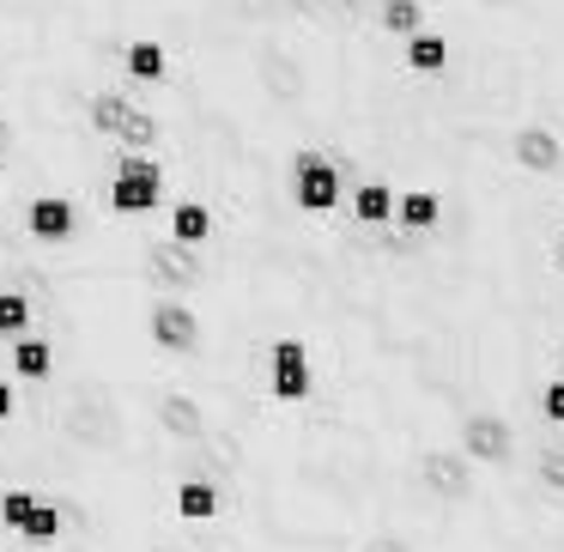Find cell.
Segmentation results:
<instances>
[{"mask_svg": "<svg viewBox=\"0 0 564 552\" xmlns=\"http://www.w3.org/2000/svg\"><path fill=\"white\" fill-rule=\"evenodd\" d=\"M159 195H164V176H159V164L152 159H122V171H116V183H110V207L116 213H152L159 207Z\"/></svg>", "mask_w": 564, "mask_h": 552, "instance_id": "cell-1", "label": "cell"}, {"mask_svg": "<svg viewBox=\"0 0 564 552\" xmlns=\"http://www.w3.org/2000/svg\"><path fill=\"white\" fill-rule=\"evenodd\" d=\"M292 195L304 213H328L334 201H340V171H334L328 159H316V152H304L292 171Z\"/></svg>", "mask_w": 564, "mask_h": 552, "instance_id": "cell-2", "label": "cell"}, {"mask_svg": "<svg viewBox=\"0 0 564 552\" xmlns=\"http://www.w3.org/2000/svg\"><path fill=\"white\" fill-rule=\"evenodd\" d=\"M273 394H280V401H304L310 394V358L297 340L273 346Z\"/></svg>", "mask_w": 564, "mask_h": 552, "instance_id": "cell-3", "label": "cell"}, {"mask_svg": "<svg viewBox=\"0 0 564 552\" xmlns=\"http://www.w3.org/2000/svg\"><path fill=\"white\" fill-rule=\"evenodd\" d=\"M25 225H31L37 243H62V237H74V207H67L62 195H43V201H31Z\"/></svg>", "mask_w": 564, "mask_h": 552, "instance_id": "cell-4", "label": "cell"}, {"mask_svg": "<svg viewBox=\"0 0 564 552\" xmlns=\"http://www.w3.org/2000/svg\"><path fill=\"white\" fill-rule=\"evenodd\" d=\"M91 122H98L104 134H128V140H152V134H159L147 116L128 110V104H116V98H91Z\"/></svg>", "mask_w": 564, "mask_h": 552, "instance_id": "cell-5", "label": "cell"}, {"mask_svg": "<svg viewBox=\"0 0 564 552\" xmlns=\"http://www.w3.org/2000/svg\"><path fill=\"white\" fill-rule=\"evenodd\" d=\"M406 67H413V74H443V67H449V43H443L437 31H413V43H406Z\"/></svg>", "mask_w": 564, "mask_h": 552, "instance_id": "cell-6", "label": "cell"}, {"mask_svg": "<svg viewBox=\"0 0 564 552\" xmlns=\"http://www.w3.org/2000/svg\"><path fill=\"white\" fill-rule=\"evenodd\" d=\"M152 334H159V346H188L195 340V316L183 304H159L152 310Z\"/></svg>", "mask_w": 564, "mask_h": 552, "instance_id": "cell-7", "label": "cell"}, {"mask_svg": "<svg viewBox=\"0 0 564 552\" xmlns=\"http://www.w3.org/2000/svg\"><path fill=\"white\" fill-rule=\"evenodd\" d=\"M352 213H358L365 225H389V219H394V188H389V183H365V188L352 195Z\"/></svg>", "mask_w": 564, "mask_h": 552, "instance_id": "cell-8", "label": "cell"}, {"mask_svg": "<svg viewBox=\"0 0 564 552\" xmlns=\"http://www.w3.org/2000/svg\"><path fill=\"white\" fill-rule=\"evenodd\" d=\"M213 510H219V491L213 486H200V479H183V486H176V516H183V522H207Z\"/></svg>", "mask_w": 564, "mask_h": 552, "instance_id": "cell-9", "label": "cell"}, {"mask_svg": "<svg viewBox=\"0 0 564 552\" xmlns=\"http://www.w3.org/2000/svg\"><path fill=\"white\" fill-rule=\"evenodd\" d=\"M437 195H425V188H413V195H401L394 201V219L406 225V231H431V225H437Z\"/></svg>", "mask_w": 564, "mask_h": 552, "instance_id": "cell-10", "label": "cell"}, {"mask_svg": "<svg viewBox=\"0 0 564 552\" xmlns=\"http://www.w3.org/2000/svg\"><path fill=\"white\" fill-rule=\"evenodd\" d=\"M207 231H213V213L200 207V201H183V207L171 213V237H176V243H207Z\"/></svg>", "mask_w": 564, "mask_h": 552, "instance_id": "cell-11", "label": "cell"}, {"mask_svg": "<svg viewBox=\"0 0 564 552\" xmlns=\"http://www.w3.org/2000/svg\"><path fill=\"white\" fill-rule=\"evenodd\" d=\"M13 370H19L25 382H43V377L55 370V353H50V340H19V346H13Z\"/></svg>", "mask_w": 564, "mask_h": 552, "instance_id": "cell-12", "label": "cell"}, {"mask_svg": "<svg viewBox=\"0 0 564 552\" xmlns=\"http://www.w3.org/2000/svg\"><path fill=\"white\" fill-rule=\"evenodd\" d=\"M516 159H522L528 171H552V164H558V140L540 134V128H528V134L516 140Z\"/></svg>", "mask_w": 564, "mask_h": 552, "instance_id": "cell-13", "label": "cell"}, {"mask_svg": "<svg viewBox=\"0 0 564 552\" xmlns=\"http://www.w3.org/2000/svg\"><path fill=\"white\" fill-rule=\"evenodd\" d=\"M19 534H31V540H55V534H62V504H31V516H25V522H19Z\"/></svg>", "mask_w": 564, "mask_h": 552, "instance_id": "cell-14", "label": "cell"}, {"mask_svg": "<svg viewBox=\"0 0 564 552\" xmlns=\"http://www.w3.org/2000/svg\"><path fill=\"white\" fill-rule=\"evenodd\" d=\"M128 74L134 79H164V50L159 43H128Z\"/></svg>", "mask_w": 564, "mask_h": 552, "instance_id": "cell-15", "label": "cell"}, {"mask_svg": "<svg viewBox=\"0 0 564 552\" xmlns=\"http://www.w3.org/2000/svg\"><path fill=\"white\" fill-rule=\"evenodd\" d=\"M419 19H425V7H419V0H389V7H382V25H389L394 37H413Z\"/></svg>", "mask_w": 564, "mask_h": 552, "instance_id": "cell-16", "label": "cell"}, {"mask_svg": "<svg viewBox=\"0 0 564 552\" xmlns=\"http://www.w3.org/2000/svg\"><path fill=\"white\" fill-rule=\"evenodd\" d=\"M31 322V304L19 292H0V334H25Z\"/></svg>", "mask_w": 564, "mask_h": 552, "instance_id": "cell-17", "label": "cell"}, {"mask_svg": "<svg viewBox=\"0 0 564 552\" xmlns=\"http://www.w3.org/2000/svg\"><path fill=\"white\" fill-rule=\"evenodd\" d=\"M31 504H37L31 491H13V498L0 504V516H7V528H19V522H25V516H31Z\"/></svg>", "mask_w": 564, "mask_h": 552, "instance_id": "cell-18", "label": "cell"}, {"mask_svg": "<svg viewBox=\"0 0 564 552\" xmlns=\"http://www.w3.org/2000/svg\"><path fill=\"white\" fill-rule=\"evenodd\" d=\"M546 419L564 425V382H546Z\"/></svg>", "mask_w": 564, "mask_h": 552, "instance_id": "cell-19", "label": "cell"}, {"mask_svg": "<svg viewBox=\"0 0 564 552\" xmlns=\"http://www.w3.org/2000/svg\"><path fill=\"white\" fill-rule=\"evenodd\" d=\"M474 443H479V450H498V455H503V431H491V425H479Z\"/></svg>", "mask_w": 564, "mask_h": 552, "instance_id": "cell-20", "label": "cell"}, {"mask_svg": "<svg viewBox=\"0 0 564 552\" xmlns=\"http://www.w3.org/2000/svg\"><path fill=\"white\" fill-rule=\"evenodd\" d=\"M13 407H19L13 401V382H0V419H13Z\"/></svg>", "mask_w": 564, "mask_h": 552, "instance_id": "cell-21", "label": "cell"}, {"mask_svg": "<svg viewBox=\"0 0 564 552\" xmlns=\"http://www.w3.org/2000/svg\"><path fill=\"white\" fill-rule=\"evenodd\" d=\"M0 159H7V122H0Z\"/></svg>", "mask_w": 564, "mask_h": 552, "instance_id": "cell-22", "label": "cell"}, {"mask_svg": "<svg viewBox=\"0 0 564 552\" xmlns=\"http://www.w3.org/2000/svg\"><path fill=\"white\" fill-rule=\"evenodd\" d=\"M558 261H564V237H558Z\"/></svg>", "mask_w": 564, "mask_h": 552, "instance_id": "cell-23", "label": "cell"}]
</instances>
